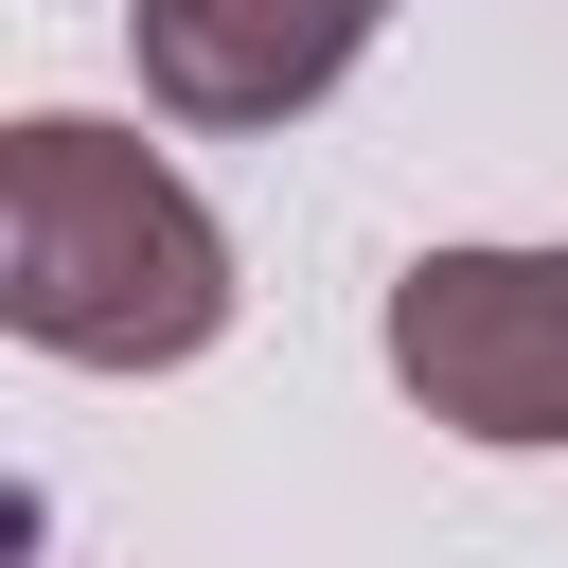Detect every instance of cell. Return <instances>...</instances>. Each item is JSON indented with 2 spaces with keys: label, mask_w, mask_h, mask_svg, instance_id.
<instances>
[{
  "label": "cell",
  "mask_w": 568,
  "mask_h": 568,
  "mask_svg": "<svg viewBox=\"0 0 568 568\" xmlns=\"http://www.w3.org/2000/svg\"><path fill=\"white\" fill-rule=\"evenodd\" d=\"M0 320L71 373H178L231 337V231L142 124L36 106L0 124Z\"/></svg>",
  "instance_id": "1"
},
{
  "label": "cell",
  "mask_w": 568,
  "mask_h": 568,
  "mask_svg": "<svg viewBox=\"0 0 568 568\" xmlns=\"http://www.w3.org/2000/svg\"><path fill=\"white\" fill-rule=\"evenodd\" d=\"M390 390L462 444H568V248H426L390 284Z\"/></svg>",
  "instance_id": "2"
},
{
  "label": "cell",
  "mask_w": 568,
  "mask_h": 568,
  "mask_svg": "<svg viewBox=\"0 0 568 568\" xmlns=\"http://www.w3.org/2000/svg\"><path fill=\"white\" fill-rule=\"evenodd\" d=\"M373 36H390V0H124L142 106L195 124V142H266V124H302Z\"/></svg>",
  "instance_id": "3"
}]
</instances>
